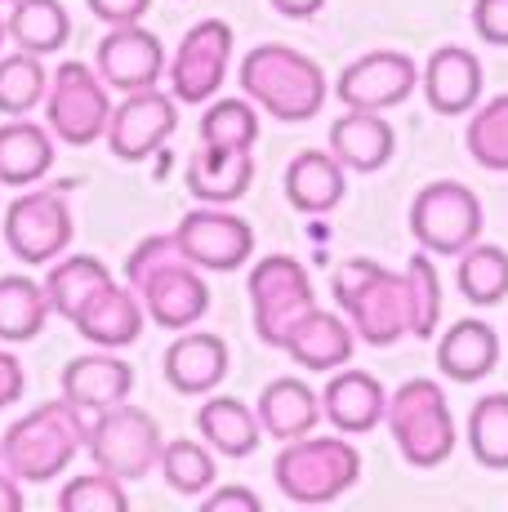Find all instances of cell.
<instances>
[{"label":"cell","instance_id":"5b68a950","mask_svg":"<svg viewBox=\"0 0 508 512\" xmlns=\"http://www.w3.org/2000/svg\"><path fill=\"white\" fill-rule=\"evenodd\" d=\"M272 481L290 504H335L361 481V450L348 441V432H308L299 441H281Z\"/></svg>","mask_w":508,"mask_h":512},{"label":"cell","instance_id":"f35d334b","mask_svg":"<svg viewBox=\"0 0 508 512\" xmlns=\"http://www.w3.org/2000/svg\"><path fill=\"white\" fill-rule=\"evenodd\" d=\"M406 285H410V334L415 339H433L442 326V277L428 250H419L406 263Z\"/></svg>","mask_w":508,"mask_h":512},{"label":"cell","instance_id":"4dcf8cb0","mask_svg":"<svg viewBox=\"0 0 508 512\" xmlns=\"http://www.w3.org/2000/svg\"><path fill=\"white\" fill-rule=\"evenodd\" d=\"M9 41L27 54H58L72 41V18H67L63 0H9Z\"/></svg>","mask_w":508,"mask_h":512},{"label":"cell","instance_id":"30bf717a","mask_svg":"<svg viewBox=\"0 0 508 512\" xmlns=\"http://www.w3.org/2000/svg\"><path fill=\"white\" fill-rule=\"evenodd\" d=\"M317 308V290L312 277L299 259L290 254H268V259L254 263L250 272V317L254 334H259L268 348H281L286 334Z\"/></svg>","mask_w":508,"mask_h":512},{"label":"cell","instance_id":"f6af8a7d","mask_svg":"<svg viewBox=\"0 0 508 512\" xmlns=\"http://www.w3.org/2000/svg\"><path fill=\"white\" fill-rule=\"evenodd\" d=\"M23 508V486H18V477L0 464V512H18Z\"/></svg>","mask_w":508,"mask_h":512},{"label":"cell","instance_id":"c3c4849f","mask_svg":"<svg viewBox=\"0 0 508 512\" xmlns=\"http://www.w3.org/2000/svg\"><path fill=\"white\" fill-rule=\"evenodd\" d=\"M0 5H9V0H0Z\"/></svg>","mask_w":508,"mask_h":512},{"label":"cell","instance_id":"8992f818","mask_svg":"<svg viewBox=\"0 0 508 512\" xmlns=\"http://www.w3.org/2000/svg\"><path fill=\"white\" fill-rule=\"evenodd\" d=\"M388 432L397 441V455L410 468H442L459 446V428L451 415L442 383L406 379L397 392H388Z\"/></svg>","mask_w":508,"mask_h":512},{"label":"cell","instance_id":"f1b7e54d","mask_svg":"<svg viewBox=\"0 0 508 512\" xmlns=\"http://www.w3.org/2000/svg\"><path fill=\"white\" fill-rule=\"evenodd\" d=\"M197 432L223 459H250L263 441L259 410L241 397H205V406L197 410Z\"/></svg>","mask_w":508,"mask_h":512},{"label":"cell","instance_id":"e0dca14e","mask_svg":"<svg viewBox=\"0 0 508 512\" xmlns=\"http://www.w3.org/2000/svg\"><path fill=\"white\" fill-rule=\"evenodd\" d=\"M321 410L335 432L348 437H366L388 419V388L370 370H335L321 392Z\"/></svg>","mask_w":508,"mask_h":512},{"label":"cell","instance_id":"ba28073f","mask_svg":"<svg viewBox=\"0 0 508 512\" xmlns=\"http://www.w3.org/2000/svg\"><path fill=\"white\" fill-rule=\"evenodd\" d=\"M161 450H165L161 423H156L143 406L121 401V406L90 415L85 455L94 459V468L112 472V477H121V481L148 477V472L161 468Z\"/></svg>","mask_w":508,"mask_h":512},{"label":"cell","instance_id":"52a82bcc","mask_svg":"<svg viewBox=\"0 0 508 512\" xmlns=\"http://www.w3.org/2000/svg\"><path fill=\"white\" fill-rule=\"evenodd\" d=\"M482 228H486L482 201H477L473 187L459 179L424 183L415 192V201H410V236L433 259H459L468 245L482 241Z\"/></svg>","mask_w":508,"mask_h":512},{"label":"cell","instance_id":"2e32d148","mask_svg":"<svg viewBox=\"0 0 508 512\" xmlns=\"http://www.w3.org/2000/svg\"><path fill=\"white\" fill-rule=\"evenodd\" d=\"M94 67H99V76L116 94H139L161 85L170 58H165L161 36L148 32L143 23H130V27H107V36L94 49Z\"/></svg>","mask_w":508,"mask_h":512},{"label":"cell","instance_id":"44dd1931","mask_svg":"<svg viewBox=\"0 0 508 512\" xmlns=\"http://www.w3.org/2000/svg\"><path fill=\"white\" fill-rule=\"evenodd\" d=\"M281 352H290L299 370H317V374H335L353 361L357 352V330L348 326L344 312H326V308H312L295 330L286 334Z\"/></svg>","mask_w":508,"mask_h":512},{"label":"cell","instance_id":"3957f363","mask_svg":"<svg viewBox=\"0 0 508 512\" xmlns=\"http://www.w3.org/2000/svg\"><path fill=\"white\" fill-rule=\"evenodd\" d=\"M241 94L259 103V112H268L272 121L304 125L326 107V72L321 63L304 49L290 45H259L241 58Z\"/></svg>","mask_w":508,"mask_h":512},{"label":"cell","instance_id":"7a4b0ae2","mask_svg":"<svg viewBox=\"0 0 508 512\" xmlns=\"http://www.w3.org/2000/svg\"><path fill=\"white\" fill-rule=\"evenodd\" d=\"M85 441H90V415L76 401H41L18 423H9V432L0 437V464L18 481L45 486V481L63 477L76 450H85Z\"/></svg>","mask_w":508,"mask_h":512},{"label":"cell","instance_id":"5bb4252c","mask_svg":"<svg viewBox=\"0 0 508 512\" xmlns=\"http://www.w3.org/2000/svg\"><path fill=\"white\" fill-rule=\"evenodd\" d=\"M179 250L197 263L201 272H237L254 254V228L228 205H197L174 228Z\"/></svg>","mask_w":508,"mask_h":512},{"label":"cell","instance_id":"ffe728a7","mask_svg":"<svg viewBox=\"0 0 508 512\" xmlns=\"http://www.w3.org/2000/svg\"><path fill=\"white\" fill-rule=\"evenodd\" d=\"M130 392H134V370L112 348L85 352V357H72L63 366V397L76 401L85 415L121 406V401H130Z\"/></svg>","mask_w":508,"mask_h":512},{"label":"cell","instance_id":"4fadbf2b","mask_svg":"<svg viewBox=\"0 0 508 512\" xmlns=\"http://www.w3.org/2000/svg\"><path fill=\"white\" fill-rule=\"evenodd\" d=\"M179 130V98L170 90H139L125 94L112 107V121H107V147H112L116 161L134 165L156 156Z\"/></svg>","mask_w":508,"mask_h":512},{"label":"cell","instance_id":"f546056e","mask_svg":"<svg viewBox=\"0 0 508 512\" xmlns=\"http://www.w3.org/2000/svg\"><path fill=\"white\" fill-rule=\"evenodd\" d=\"M112 285V272H107L103 259H94V254H63V259L50 263V272H45V294H50V308L58 312L63 321H76L85 308H90V299L99 290Z\"/></svg>","mask_w":508,"mask_h":512},{"label":"cell","instance_id":"d590c367","mask_svg":"<svg viewBox=\"0 0 508 512\" xmlns=\"http://www.w3.org/2000/svg\"><path fill=\"white\" fill-rule=\"evenodd\" d=\"M50 94V72H45L41 54H5L0 58V112L5 116H27L32 107L45 103Z\"/></svg>","mask_w":508,"mask_h":512},{"label":"cell","instance_id":"7dc6e473","mask_svg":"<svg viewBox=\"0 0 508 512\" xmlns=\"http://www.w3.org/2000/svg\"><path fill=\"white\" fill-rule=\"evenodd\" d=\"M5 36H9V27H5V14H0V45H5Z\"/></svg>","mask_w":508,"mask_h":512},{"label":"cell","instance_id":"1f68e13d","mask_svg":"<svg viewBox=\"0 0 508 512\" xmlns=\"http://www.w3.org/2000/svg\"><path fill=\"white\" fill-rule=\"evenodd\" d=\"M50 294L45 281H32L23 272L0 277V343H27L50 321Z\"/></svg>","mask_w":508,"mask_h":512},{"label":"cell","instance_id":"60d3db41","mask_svg":"<svg viewBox=\"0 0 508 512\" xmlns=\"http://www.w3.org/2000/svg\"><path fill=\"white\" fill-rule=\"evenodd\" d=\"M473 32L477 41L508 49V0H473Z\"/></svg>","mask_w":508,"mask_h":512},{"label":"cell","instance_id":"d4e9b609","mask_svg":"<svg viewBox=\"0 0 508 512\" xmlns=\"http://www.w3.org/2000/svg\"><path fill=\"white\" fill-rule=\"evenodd\" d=\"M76 330L85 334V339L94 343V348H130L134 339L143 334L148 326V308H143V299L130 290V285H107L90 299V308L81 312V317L72 321Z\"/></svg>","mask_w":508,"mask_h":512},{"label":"cell","instance_id":"ab89813d","mask_svg":"<svg viewBox=\"0 0 508 512\" xmlns=\"http://www.w3.org/2000/svg\"><path fill=\"white\" fill-rule=\"evenodd\" d=\"M58 508L63 512H125L130 508V495H125L121 477L94 468V472H85V477H72L58 490Z\"/></svg>","mask_w":508,"mask_h":512},{"label":"cell","instance_id":"6da1fadb","mask_svg":"<svg viewBox=\"0 0 508 512\" xmlns=\"http://www.w3.org/2000/svg\"><path fill=\"white\" fill-rule=\"evenodd\" d=\"M125 285L143 299L148 321L161 330H192L210 312V285L205 272L188 254L179 250V241L170 236H143L125 259Z\"/></svg>","mask_w":508,"mask_h":512},{"label":"cell","instance_id":"484cf974","mask_svg":"<svg viewBox=\"0 0 508 512\" xmlns=\"http://www.w3.org/2000/svg\"><path fill=\"white\" fill-rule=\"evenodd\" d=\"M500 366V330L491 321L464 317L437 339V370L455 383H477Z\"/></svg>","mask_w":508,"mask_h":512},{"label":"cell","instance_id":"74e56055","mask_svg":"<svg viewBox=\"0 0 508 512\" xmlns=\"http://www.w3.org/2000/svg\"><path fill=\"white\" fill-rule=\"evenodd\" d=\"M464 147L482 170H495V174L508 170V94L477 107L464 130Z\"/></svg>","mask_w":508,"mask_h":512},{"label":"cell","instance_id":"9a60e30c","mask_svg":"<svg viewBox=\"0 0 508 512\" xmlns=\"http://www.w3.org/2000/svg\"><path fill=\"white\" fill-rule=\"evenodd\" d=\"M419 85V67L415 58L402 49H370V54L353 58V63L339 72L335 98L344 107H366V112H388V107H402Z\"/></svg>","mask_w":508,"mask_h":512},{"label":"cell","instance_id":"b9f144b4","mask_svg":"<svg viewBox=\"0 0 508 512\" xmlns=\"http://www.w3.org/2000/svg\"><path fill=\"white\" fill-rule=\"evenodd\" d=\"M85 5H90V14L107 27H130V23H143L152 0H85Z\"/></svg>","mask_w":508,"mask_h":512},{"label":"cell","instance_id":"83f0119b","mask_svg":"<svg viewBox=\"0 0 508 512\" xmlns=\"http://www.w3.org/2000/svg\"><path fill=\"white\" fill-rule=\"evenodd\" d=\"M348 165L339 161L335 152H321V147H308L295 161L286 165V201L304 214H330L348 192L344 179Z\"/></svg>","mask_w":508,"mask_h":512},{"label":"cell","instance_id":"7402d4cb","mask_svg":"<svg viewBox=\"0 0 508 512\" xmlns=\"http://www.w3.org/2000/svg\"><path fill=\"white\" fill-rule=\"evenodd\" d=\"M254 410H259L263 437H272V441H299V437H308V432H317V423L326 419L321 392L312 388L308 379H299V374L272 379L268 388L259 392Z\"/></svg>","mask_w":508,"mask_h":512},{"label":"cell","instance_id":"e575fe53","mask_svg":"<svg viewBox=\"0 0 508 512\" xmlns=\"http://www.w3.org/2000/svg\"><path fill=\"white\" fill-rule=\"evenodd\" d=\"M161 477L165 486L174 490V495L183 499H201L205 490L219 481V468H214V450L205 446V441H165L161 450Z\"/></svg>","mask_w":508,"mask_h":512},{"label":"cell","instance_id":"836d02e7","mask_svg":"<svg viewBox=\"0 0 508 512\" xmlns=\"http://www.w3.org/2000/svg\"><path fill=\"white\" fill-rule=\"evenodd\" d=\"M468 450L482 468L508 472V392H486L468 410Z\"/></svg>","mask_w":508,"mask_h":512},{"label":"cell","instance_id":"277c9868","mask_svg":"<svg viewBox=\"0 0 508 512\" xmlns=\"http://www.w3.org/2000/svg\"><path fill=\"white\" fill-rule=\"evenodd\" d=\"M330 290H335V303L348 317V326L370 348H388V343L410 334L406 272L397 277L393 268H384L375 259H344L335 268V277H330Z\"/></svg>","mask_w":508,"mask_h":512},{"label":"cell","instance_id":"ee69618b","mask_svg":"<svg viewBox=\"0 0 508 512\" xmlns=\"http://www.w3.org/2000/svg\"><path fill=\"white\" fill-rule=\"evenodd\" d=\"M23 388H27L23 361H18L9 348H0V410L18 406V401H23Z\"/></svg>","mask_w":508,"mask_h":512},{"label":"cell","instance_id":"cb8c5ba5","mask_svg":"<svg viewBox=\"0 0 508 512\" xmlns=\"http://www.w3.org/2000/svg\"><path fill=\"white\" fill-rule=\"evenodd\" d=\"M330 152L357 174H375L393 161L397 130L384 121V112H366V107H348L339 121H330Z\"/></svg>","mask_w":508,"mask_h":512},{"label":"cell","instance_id":"d6986e66","mask_svg":"<svg viewBox=\"0 0 508 512\" xmlns=\"http://www.w3.org/2000/svg\"><path fill=\"white\" fill-rule=\"evenodd\" d=\"M419 90L442 116H464L482 98V58L464 45H442L419 72Z\"/></svg>","mask_w":508,"mask_h":512},{"label":"cell","instance_id":"8fae6325","mask_svg":"<svg viewBox=\"0 0 508 512\" xmlns=\"http://www.w3.org/2000/svg\"><path fill=\"white\" fill-rule=\"evenodd\" d=\"M76 219L63 187H36L18 192L5 210V245L18 263H54L72 250Z\"/></svg>","mask_w":508,"mask_h":512},{"label":"cell","instance_id":"7bdbcfd3","mask_svg":"<svg viewBox=\"0 0 508 512\" xmlns=\"http://www.w3.org/2000/svg\"><path fill=\"white\" fill-rule=\"evenodd\" d=\"M201 508L205 512H259V495L246 486H219V490H205Z\"/></svg>","mask_w":508,"mask_h":512},{"label":"cell","instance_id":"8d00e7d4","mask_svg":"<svg viewBox=\"0 0 508 512\" xmlns=\"http://www.w3.org/2000/svg\"><path fill=\"white\" fill-rule=\"evenodd\" d=\"M259 103L254 98H219L201 112V143L214 147H254L259 143Z\"/></svg>","mask_w":508,"mask_h":512},{"label":"cell","instance_id":"7c38bea8","mask_svg":"<svg viewBox=\"0 0 508 512\" xmlns=\"http://www.w3.org/2000/svg\"><path fill=\"white\" fill-rule=\"evenodd\" d=\"M232 27L223 18H201L197 27L183 32L179 49H174L170 67V94L179 103H210L219 94L223 76H228V63H232Z\"/></svg>","mask_w":508,"mask_h":512},{"label":"cell","instance_id":"ac0fdd59","mask_svg":"<svg viewBox=\"0 0 508 512\" xmlns=\"http://www.w3.org/2000/svg\"><path fill=\"white\" fill-rule=\"evenodd\" d=\"M228 379V343L214 330H179L165 348V383L183 397H210Z\"/></svg>","mask_w":508,"mask_h":512},{"label":"cell","instance_id":"bcb514c9","mask_svg":"<svg viewBox=\"0 0 508 512\" xmlns=\"http://www.w3.org/2000/svg\"><path fill=\"white\" fill-rule=\"evenodd\" d=\"M268 5L277 9V14H286V18H312L326 0H268Z\"/></svg>","mask_w":508,"mask_h":512},{"label":"cell","instance_id":"4316f807","mask_svg":"<svg viewBox=\"0 0 508 512\" xmlns=\"http://www.w3.org/2000/svg\"><path fill=\"white\" fill-rule=\"evenodd\" d=\"M54 170V130L50 125L9 116L0 125V187H32Z\"/></svg>","mask_w":508,"mask_h":512},{"label":"cell","instance_id":"603a6c76","mask_svg":"<svg viewBox=\"0 0 508 512\" xmlns=\"http://www.w3.org/2000/svg\"><path fill=\"white\" fill-rule=\"evenodd\" d=\"M183 183L201 205H232L254 183V147H214L201 143V152L188 161Z\"/></svg>","mask_w":508,"mask_h":512},{"label":"cell","instance_id":"9c48e42d","mask_svg":"<svg viewBox=\"0 0 508 512\" xmlns=\"http://www.w3.org/2000/svg\"><path fill=\"white\" fill-rule=\"evenodd\" d=\"M107 121H112V85L99 76V67L76 58L58 63L45 94V125L54 130V139L90 147L107 139Z\"/></svg>","mask_w":508,"mask_h":512},{"label":"cell","instance_id":"d6a6232c","mask_svg":"<svg viewBox=\"0 0 508 512\" xmlns=\"http://www.w3.org/2000/svg\"><path fill=\"white\" fill-rule=\"evenodd\" d=\"M455 285L468 303H477V308H495V303H504L508 299V250L486 245V241L468 245V250L459 254Z\"/></svg>","mask_w":508,"mask_h":512}]
</instances>
